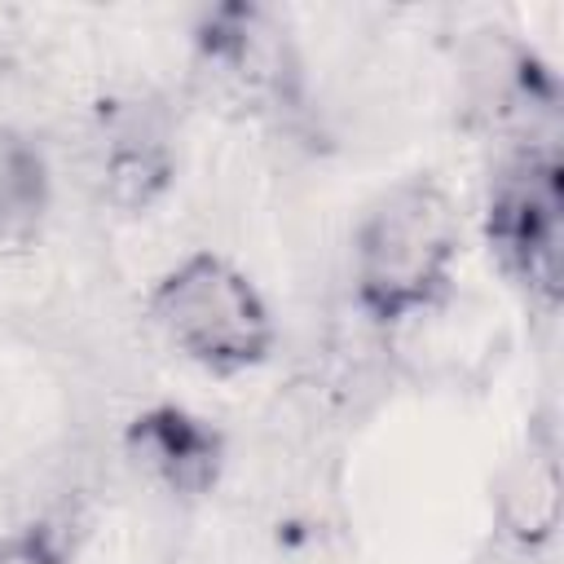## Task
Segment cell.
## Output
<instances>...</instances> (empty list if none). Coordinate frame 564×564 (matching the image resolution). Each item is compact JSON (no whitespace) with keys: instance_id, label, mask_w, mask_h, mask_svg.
Wrapping results in <instances>:
<instances>
[{"instance_id":"cell-5","label":"cell","mask_w":564,"mask_h":564,"mask_svg":"<svg viewBox=\"0 0 564 564\" xmlns=\"http://www.w3.org/2000/svg\"><path fill=\"white\" fill-rule=\"evenodd\" d=\"M128 458L167 494L198 498L225 467V441L207 419L176 405H154L128 427Z\"/></svg>"},{"instance_id":"cell-2","label":"cell","mask_w":564,"mask_h":564,"mask_svg":"<svg viewBox=\"0 0 564 564\" xmlns=\"http://www.w3.org/2000/svg\"><path fill=\"white\" fill-rule=\"evenodd\" d=\"M150 317L163 339L212 375H238L269 357L273 317L229 260L198 251L181 260L150 295Z\"/></svg>"},{"instance_id":"cell-6","label":"cell","mask_w":564,"mask_h":564,"mask_svg":"<svg viewBox=\"0 0 564 564\" xmlns=\"http://www.w3.org/2000/svg\"><path fill=\"white\" fill-rule=\"evenodd\" d=\"M97 176H101V194L123 212L150 207L163 194L172 176V154H167V128L150 101H123L101 115Z\"/></svg>"},{"instance_id":"cell-8","label":"cell","mask_w":564,"mask_h":564,"mask_svg":"<svg viewBox=\"0 0 564 564\" xmlns=\"http://www.w3.org/2000/svg\"><path fill=\"white\" fill-rule=\"evenodd\" d=\"M498 516L520 542H538L555 529L560 520V480H555V458L529 449L516 458L502 480H498Z\"/></svg>"},{"instance_id":"cell-9","label":"cell","mask_w":564,"mask_h":564,"mask_svg":"<svg viewBox=\"0 0 564 564\" xmlns=\"http://www.w3.org/2000/svg\"><path fill=\"white\" fill-rule=\"evenodd\" d=\"M0 564H66V555L44 529H18L0 538Z\"/></svg>"},{"instance_id":"cell-3","label":"cell","mask_w":564,"mask_h":564,"mask_svg":"<svg viewBox=\"0 0 564 564\" xmlns=\"http://www.w3.org/2000/svg\"><path fill=\"white\" fill-rule=\"evenodd\" d=\"M489 247L502 269L529 286L538 300L560 291V238H564V194L560 163L542 145H524L494 181L489 194Z\"/></svg>"},{"instance_id":"cell-1","label":"cell","mask_w":564,"mask_h":564,"mask_svg":"<svg viewBox=\"0 0 564 564\" xmlns=\"http://www.w3.org/2000/svg\"><path fill=\"white\" fill-rule=\"evenodd\" d=\"M458 260V212L449 194L410 176L383 189L352 234L357 304L375 322H401L436 304Z\"/></svg>"},{"instance_id":"cell-4","label":"cell","mask_w":564,"mask_h":564,"mask_svg":"<svg viewBox=\"0 0 564 564\" xmlns=\"http://www.w3.org/2000/svg\"><path fill=\"white\" fill-rule=\"evenodd\" d=\"M198 66L220 84V93L247 106H295L300 97V53L286 26L260 4H216L203 13Z\"/></svg>"},{"instance_id":"cell-7","label":"cell","mask_w":564,"mask_h":564,"mask_svg":"<svg viewBox=\"0 0 564 564\" xmlns=\"http://www.w3.org/2000/svg\"><path fill=\"white\" fill-rule=\"evenodd\" d=\"M48 194L53 176L44 150L26 132L0 123V238L35 234L48 212Z\"/></svg>"}]
</instances>
